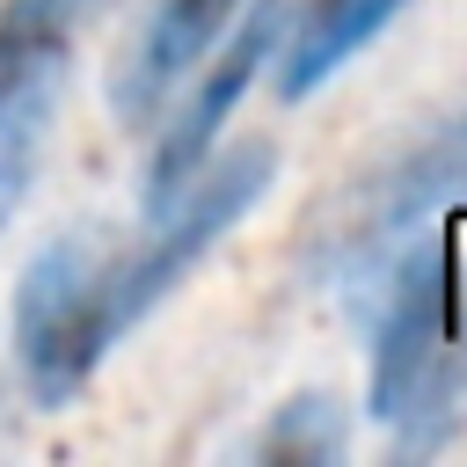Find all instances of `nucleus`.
Here are the masks:
<instances>
[{
	"instance_id": "39448f33",
	"label": "nucleus",
	"mask_w": 467,
	"mask_h": 467,
	"mask_svg": "<svg viewBox=\"0 0 467 467\" xmlns=\"http://www.w3.org/2000/svg\"><path fill=\"white\" fill-rule=\"evenodd\" d=\"M109 0H0V226L22 212L44 139L58 124V88L73 44Z\"/></svg>"
},
{
	"instance_id": "9d476101",
	"label": "nucleus",
	"mask_w": 467,
	"mask_h": 467,
	"mask_svg": "<svg viewBox=\"0 0 467 467\" xmlns=\"http://www.w3.org/2000/svg\"><path fill=\"white\" fill-rule=\"evenodd\" d=\"M0 431H7V387H0Z\"/></svg>"
},
{
	"instance_id": "f257e3e1",
	"label": "nucleus",
	"mask_w": 467,
	"mask_h": 467,
	"mask_svg": "<svg viewBox=\"0 0 467 467\" xmlns=\"http://www.w3.org/2000/svg\"><path fill=\"white\" fill-rule=\"evenodd\" d=\"M372 328L365 409L394 431V460H431L467 431V277L452 234L423 226L358 299Z\"/></svg>"
},
{
	"instance_id": "423d86ee",
	"label": "nucleus",
	"mask_w": 467,
	"mask_h": 467,
	"mask_svg": "<svg viewBox=\"0 0 467 467\" xmlns=\"http://www.w3.org/2000/svg\"><path fill=\"white\" fill-rule=\"evenodd\" d=\"M285 22H292V0H248V7L234 15V36H219V44L197 58V66H204L197 88L175 102V117H168L161 139H153V161H146V212L175 204V197L190 190V175L219 153L226 117H234V102L248 95V80L277 58Z\"/></svg>"
},
{
	"instance_id": "7ed1b4c3",
	"label": "nucleus",
	"mask_w": 467,
	"mask_h": 467,
	"mask_svg": "<svg viewBox=\"0 0 467 467\" xmlns=\"http://www.w3.org/2000/svg\"><path fill=\"white\" fill-rule=\"evenodd\" d=\"M270 175H277V146L270 139H241V146L212 153L175 204L146 212V226L124 248H109V241L95 248V299H102V321H109L117 343L255 212V197L270 190Z\"/></svg>"
},
{
	"instance_id": "f03ea898",
	"label": "nucleus",
	"mask_w": 467,
	"mask_h": 467,
	"mask_svg": "<svg viewBox=\"0 0 467 467\" xmlns=\"http://www.w3.org/2000/svg\"><path fill=\"white\" fill-rule=\"evenodd\" d=\"M460 197H467V109L438 117L431 131L401 139L387 161L358 168L314 219L299 270L314 285H350V299H365V285L394 263V248L416 241Z\"/></svg>"
},
{
	"instance_id": "20e7f679",
	"label": "nucleus",
	"mask_w": 467,
	"mask_h": 467,
	"mask_svg": "<svg viewBox=\"0 0 467 467\" xmlns=\"http://www.w3.org/2000/svg\"><path fill=\"white\" fill-rule=\"evenodd\" d=\"M95 234H51L22 277H15V372L29 387L36 409H73L88 394V379L102 372V358L117 350L109 321H102V299H95Z\"/></svg>"
},
{
	"instance_id": "1a4fd4ad",
	"label": "nucleus",
	"mask_w": 467,
	"mask_h": 467,
	"mask_svg": "<svg viewBox=\"0 0 467 467\" xmlns=\"http://www.w3.org/2000/svg\"><path fill=\"white\" fill-rule=\"evenodd\" d=\"M350 452V409L321 387L292 394L270 409V423L255 431V460H292V467H328Z\"/></svg>"
},
{
	"instance_id": "6e6552de",
	"label": "nucleus",
	"mask_w": 467,
	"mask_h": 467,
	"mask_svg": "<svg viewBox=\"0 0 467 467\" xmlns=\"http://www.w3.org/2000/svg\"><path fill=\"white\" fill-rule=\"evenodd\" d=\"M409 0H299L277 44V95L306 102L314 88H328Z\"/></svg>"
},
{
	"instance_id": "0eeeda50",
	"label": "nucleus",
	"mask_w": 467,
	"mask_h": 467,
	"mask_svg": "<svg viewBox=\"0 0 467 467\" xmlns=\"http://www.w3.org/2000/svg\"><path fill=\"white\" fill-rule=\"evenodd\" d=\"M248 0H146L124 58L109 66V109L117 124H153L161 102L175 95V80L197 73V58L234 29Z\"/></svg>"
}]
</instances>
